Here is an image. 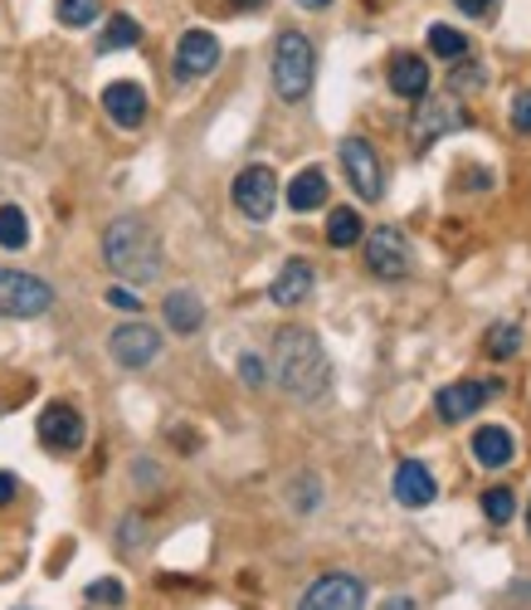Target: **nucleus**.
<instances>
[{"mask_svg":"<svg viewBox=\"0 0 531 610\" xmlns=\"http://www.w3.org/2000/svg\"><path fill=\"white\" fill-rule=\"evenodd\" d=\"M498 390V382H459V386H443L435 396V410L443 415V420H468L473 410H483V400Z\"/></svg>","mask_w":531,"mask_h":610,"instance_id":"obj_13","label":"nucleus"},{"mask_svg":"<svg viewBox=\"0 0 531 610\" xmlns=\"http://www.w3.org/2000/svg\"><path fill=\"white\" fill-rule=\"evenodd\" d=\"M10 498H16V479H10V474H0V504H10Z\"/></svg>","mask_w":531,"mask_h":610,"instance_id":"obj_36","label":"nucleus"},{"mask_svg":"<svg viewBox=\"0 0 531 610\" xmlns=\"http://www.w3.org/2000/svg\"><path fill=\"white\" fill-rule=\"evenodd\" d=\"M288 498H293V508H298V512H313L317 504H323V484H317L313 474H303V479L288 488Z\"/></svg>","mask_w":531,"mask_h":610,"instance_id":"obj_28","label":"nucleus"},{"mask_svg":"<svg viewBox=\"0 0 531 610\" xmlns=\"http://www.w3.org/2000/svg\"><path fill=\"white\" fill-rule=\"evenodd\" d=\"M103 260L118 278H127V284H152V278H162V240L152 235L146 220L118 215L113 225L103 230Z\"/></svg>","mask_w":531,"mask_h":610,"instance_id":"obj_2","label":"nucleus"},{"mask_svg":"<svg viewBox=\"0 0 531 610\" xmlns=\"http://www.w3.org/2000/svg\"><path fill=\"white\" fill-rule=\"evenodd\" d=\"M298 6H303V10H327L331 0H298Z\"/></svg>","mask_w":531,"mask_h":610,"instance_id":"obj_37","label":"nucleus"},{"mask_svg":"<svg viewBox=\"0 0 531 610\" xmlns=\"http://www.w3.org/2000/svg\"><path fill=\"white\" fill-rule=\"evenodd\" d=\"M527 522H531V504H527Z\"/></svg>","mask_w":531,"mask_h":610,"instance_id":"obj_39","label":"nucleus"},{"mask_svg":"<svg viewBox=\"0 0 531 610\" xmlns=\"http://www.w3.org/2000/svg\"><path fill=\"white\" fill-rule=\"evenodd\" d=\"M239 376L249 386H264V362H258V357H239Z\"/></svg>","mask_w":531,"mask_h":610,"instance_id":"obj_34","label":"nucleus"},{"mask_svg":"<svg viewBox=\"0 0 531 610\" xmlns=\"http://www.w3.org/2000/svg\"><path fill=\"white\" fill-rule=\"evenodd\" d=\"M483 512H488V522H512V512H517L512 488H488V494H483Z\"/></svg>","mask_w":531,"mask_h":610,"instance_id":"obj_27","label":"nucleus"},{"mask_svg":"<svg viewBox=\"0 0 531 610\" xmlns=\"http://www.w3.org/2000/svg\"><path fill=\"white\" fill-rule=\"evenodd\" d=\"M234 211L244 220H268L278 205V176L268 166H244L239 176H234Z\"/></svg>","mask_w":531,"mask_h":610,"instance_id":"obj_6","label":"nucleus"},{"mask_svg":"<svg viewBox=\"0 0 531 610\" xmlns=\"http://www.w3.org/2000/svg\"><path fill=\"white\" fill-rule=\"evenodd\" d=\"M313 293V264L307 260H288L278 268V278H274V288H268V298L278 303V308H298V303Z\"/></svg>","mask_w":531,"mask_h":610,"instance_id":"obj_15","label":"nucleus"},{"mask_svg":"<svg viewBox=\"0 0 531 610\" xmlns=\"http://www.w3.org/2000/svg\"><path fill=\"white\" fill-rule=\"evenodd\" d=\"M512 430H502V425H488V430L473 435V459L483 464V469H502V464L512 459Z\"/></svg>","mask_w":531,"mask_h":610,"instance_id":"obj_19","label":"nucleus"},{"mask_svg":"<svg viewBox=\"0 0 531 610\" xmlns=\"http://www.w3.org/2000/svg\"><path fill=\"white\" fill-rule=\"evenodd\" d=\"M108 352H113L118 366H127V372H137V366H152L156 352H162V333L146 323H122L113 337H108Z\"/></svg>","mask_w":531,"mask_h":610,"instance_id":"obj_9","label":"nucleus"},{"mask_svg":"<svg viewBox=\"0 0 531 610\" xmlns=\"http://www.w3.org/2000/svg\"><path fill=\"white\" fill-rule=\"evenodd\" d=\"M453 6H459L463 16H473V20H492V16H498V0H453Z\"/></svg>","mask_w":531,"mask_h":610,"instance_id":"obj_32","label":"nucleus"},{"mask_svg":"<svg viewBox=\"0 0 531 610\" xmlns=\"http://www.w3.org/2000/svg\"><path fill=\"white\" fill-rule=\"evenodd\" d=\"M313 73H317L313 40L303 30H283L274 44V89L283 103H303L313 93Z\"/></svg>","mask_w":531,"mask_h":610,"instance_id":"obj_3","label":"nucleus"},{"mask_svg":"<svg viewBox=\"0 0 531 610\" xmlns=\"http://www.w3.org/2000/svg\"><path fill=\"white\" fill-rule=\"evenodd\" d=\"M108 303H113V308H127V313H137V308H142L137 293H132V288H108Z\"/></svg>","mask_w":531,"mask_h":610,"instance_id":"obj_33","label":"nucleus"},{"mask_svg":"<svg viewBox=\"0 0 531 610\" xmlns=\"http://www.w3.org/2000/svg\"><path fill=\"white\" fill-rule=\"evenodd\" d=\"M366 606V581L351 571H327L303 591L298 610H361Z\"/></svg>","mask_w":531,"mask_h":610,"instance_id":"obj_5","label":"nucleus"},{"mask_svg":"<svg viewBox=\"0 0 531 610\" xmlns=\"http://www.w3.org/2000/svg\"><path fill=\"white\" fill-rule=\"evenodd\" d=\"M341 171H347L351 191L361 195V201H380V191H386V171H380V156L366 138L341 142Z\"/></svg>","mask_w":531,"mask_h":610,"instance_id":"obj_7","label":"nucleus"},{"mask_svg":"<svg viewBox=\"0 0 531 610\" xmlns=\"http://www.w3.org/2000/svg\"><path fill=\"white\" fill-rule=\"evenodd\" d=\"M449 128H459V103H453V98H435V103H425V113L415 118V146H429Z\"/></svg>","mask_w":531,"mask_h":610,"instance_id":"obj_18","label":"nucleus"},{"mask_svg":"<svg viewBox=\"0 0 531 610\" xmlns=\"http://www.w3.org/2000/svg\"><path fill=\"white\" fill-rule=\"evenodd\" d=\"M366 235V225H361V215L351 211V205H337V211L327 215V244H337V250H351L356 240Z\"/></svg>","mask_w":531,"mask_h":610,"instance_id":"obj_21","label":"nucleus"},{"mask_svg":"<svg viewBox=\"0 0 531 610\" xmlns=\"http://www.w3.org/2000/svg\"><path fill=\"white\" fill-rule=\"evenodd\" d=\"M142 40V24L132 16H113L103 30V40H98V54H118V49H132Z\"/></svg>","mask_w":531,"mask_h":610,"instance_id":"obj_23","label":"nucleus"},{"mask_svg":"<svg viewBox=\"0 0 531 610\" xmlns=\"http://www.w3.org/2000/svg\"><path fill=\"white\" fill-rule=\"evenodd\" d=\"M488 352L498 362H508V357H517V352H522V327L517 323H498V327H488Z\"/></svg>","mask_w":531,"mask_h":610,"instance_id":"obj_25","label":"nucleus"},{"mask_svg":"<svg viewBox=\"0 0 531 610\" xmlns=\"http://www.w3.org/2000/svg\"><path fill=\"white\" fill-rule=\"evenodd\" d=\"M512 128L517 132H531V93H517L512 98Z\"/></svg>","mask_w":531,"mask_h":610,"instance_id":"obj_31","label":"nucleus"},{"mask_svg":"<svg viewBox=\"0 0 531 610\" xmlns=\"http://www.w3.org/2000/svg\"><path fill=\"white\" fill-rule=\"evenodd\" d=\"M162 313H166V327H171V333H181V337L201 333V323H205V303H201V293H191V288L166 293Z\"/></svg>","mask_w":531,"mask_h":610,"instance_id":"obj_16","label":"nucleus"},{"mask_svg":"<svg viewBox=\"0 0 531 610\" xmlns=\"http://www.w3.org/2000/svg\"><path fill=\"white\" fill-rule=\"evenodd\" d=\"M390 93L400 98H425L429 93V64L419 54H395L390 59Z\"/></svg>","mask_w":531,"mask_h":610,"instance_id":"obj_17","label":"nucleus"},{"mask_svg":"<svg viewBox=\"0 0 531 610\" xmlns=\"http://www.w3.org/2000/svg\"><path fill=\"white\" fill-rule=\"evenodd\" d=\"M366 268L376 278H386V284H395V278L410 274V244H405V235L395 225H380L370 230L366 240Z\"/></svg>","mask_w":531,"mask_h":610,"instance_id":"obj_8","label":"nucleus"},{"mask_svg":"<svg viewBox=\"0 0 531 610\" xmlns=\"http://www.w3.org/2000/svg\"><path fill=\"white\" fill-rule=\"evenodd\" d=\"M98 10H103V0H59L54 16H59V24H69V30H83V24L98 20Z\"/></svg>","mask_w":531,"mask_h":610,"instance_id":"obj_26","label":"nucleus"},{"mask_svg":"<svg viewBox=\"0 0 531 610\" xmlns=\"http://www.w3.org/2000/svg\"><path fill=\"white\" fill-rule=\"evenodd\" d=\"M89 601H103V606H122V586H118L113 577L93 581V586H89Z\"/></svg>","mask_w":531,"mask_h":610,"instance_id":"obj_30","label":"nucleus"},{"mask_svg":"<svg viewBox=\"0 0 531 610\" xmlns=\"http://www.w3.org/2000/svg\"><path fill=\"white\" fill-rule=\"evenodd\" d=\"M274 376L293 400H323L331 386V362L313 327H278L274 337Z\"/></svg>","mask_w":531,"mask_h":610,"instance_id":"obj_1","label":"nucleus"},{"mask_svg":"<svg viewBox=\"0 0 531 610\" xmlns=\"http://www.w3.org/2000/svg\"><path fill=\"white\" fill-rule=\"evenodd\" d=\"M54 308V288L24 268H0V317H40Z\"/></svg>","mask_w":531,"mask_h":610,"instance_id":"obj_4","label":"nucleus"},{"mask_svg":"<svg viewBox=\"0 0 531 610\" xmlns=\"http://www.w3.org/2000/svg\"><path fill=\"white\" fill-rule=\"evenodd\" d=\"M103 108H108V118L118 122V128H142V118H146V93L137 89L132 79H118V83H108L103 89Z\"/></svg>","mask_w":531,"mask_h":610,"instance_id":"obj_14","label":"nucleus"},{"mask_svg":"<svg viewBox=\"0 0 531 610\" xmlns=\"http://www.w3.org/2000/svg\"><path fill=\"white\" fill-rule=\"evenodd\" d=\"M390 494H395V504H405V508H429L439 498V484L419 459H405L390 479Z\"/></svg>","mask_w":531,"mask_h":610,"instance_id":"obj_12","label":"nucleus"},{"mask_svg":"<svg viewBox=\"0 0 531 610\" xmlns=\"http://www.w3.org/2000/svg\"><path fill=\"white\" fill-rule=\"evenodd\" d=\"M327 201V176L317 166H307V171H298L293 176V186H288V205L298 215H307V211H317V205Z\"/></svg>","mask_w":531,"mask_h":610,"instance_id":"obj_20","label":"nucleus"},{"mask_svg":"<svg viewBox=\"0 0 531 610\" xmlns=\"http://www.w3.org/2000/svg\"><path fill=\"white\" fill-rule=\"evenodd\" d=\"M219 64V40L210 30H185L176 44V79H205Z\"/></svg>","mask_w":531,"mask_h":610,"instance_id":"obj_11","label":"nucleus"},{"mask_svg":"<svg viewBox=\"0 0 531 610\" xmlns=\"http://www.w3.org/2000/svg\"><path fill=\"white\" fill-rule=\"evenodd\" d=\"M234 6H244V10H254V6H264V0H234Z\"/></svg>","mask_w":531,"mask_h":610,"instance_id":"obj_38","label":"nucleus"},{"mask_svg":"<svg viewBox=\"0 0 531 610\" xmlns=\"http://www.w3.org/2000/svg\"><path fill=\"white\" fill-rule=\"evenodd\" d=\"M380 610H419V606L410 601V596H390V601H386V606H380Z\"/></svg>","mask_w":531,"mask_h":610,"instance_id":"obj_35","label":"nucleus"},{"mask_svg":"<svg viewBox=\"0 0 531 610\" xmlns=\"http://www.w3.org/2000/svg\"><path fill=\"white\" fill-rule=\"evenodd\" d=\"M483 79H488V73L478 69V64H468V59H459V69H453V89H459V93L483 89Z\"/></svg>","mask_w":531,"mask_h":610,"instance_id":"obj_29","label":"nucleus"},{"mask_svg":"<svg viewBox=\"0 0 531 610\" xmlns=\"http://www.w3.org/2000/svg\"><path fill=\"white\" fill-rule=\"evenodd\" d=\"M40 445L54 449V455H73V449H83V415L73 406H44L40 415Z\"/></svg>","mask_w":531,"mask_h":610,"instance_id":"obj_10","label":"nucleus"},{"mask_svg":"<svg viewBox=\"0 0 531 610\" xmlns=\"http://www.w3.org/2000/svg\"><path fill=\"white\" fill-rule=\"evenodd\" d=\"M30 244V220L20 205H0V250H24Z\"/></svg>","mask_w":531,"mask_h":610,"instance_id":"obj_24","label":"nucleus"},{"mask_svg":"<svg viewBox=\"0 0 531 610\" xmlns=\"http://www.w3.org/2000/svg\"><path fill=\"white\" fill-rule=\"evenodd\" d=\"M429 54L459 64V59H468V34L453 30V24H429Z\"/></svg>","mask_w":531,"mask_h":610,"instance_id":"obj_22","label":"nucleus"}]
</instances>
